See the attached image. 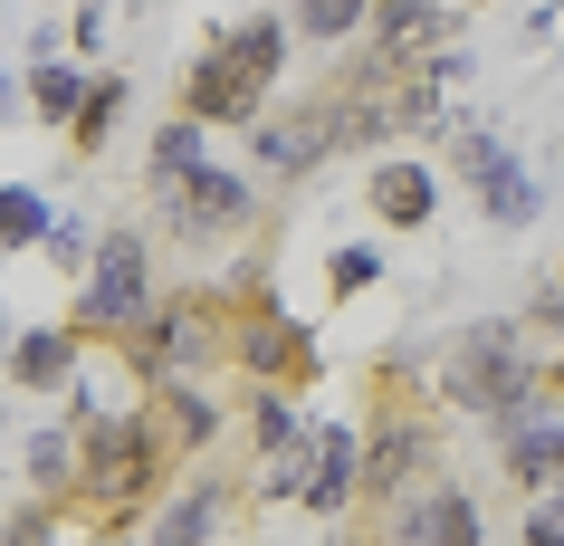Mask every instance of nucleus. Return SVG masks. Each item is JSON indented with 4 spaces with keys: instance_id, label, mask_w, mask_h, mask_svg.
Returning <instances> with one entry per match:
<instances>
[{
    "instance_id": "6ab92c4d",
    "label": "nucleus",
    "mask_w": 564,
    "mask_h": 546,
    "mask_svg": "<svg viewBox=\"0 0 564 546\" xmlns=\"http://www.w3.org/2000/svg\"><path fill=\"white\" fill-rule=\"evenodd\" d=\"M469 192H478V212H488V231H527V221H535V173L517 163V153H498Z\"/></svg>"
},
{
    "instance_id": "c85d7f7f",
    "label": "nucleus",
    "mask_w": 564,
    "mask_h": 546,
    "mask_svg": "<svg viewBox=\"0 0 564 546\" xmlns=\"http://www.w3.org/2000/svg\"><path fill=\"white\" fill-rule=\"evenodd\" d=\"M527 546H564V489H535L527 499V527H517Z\"/></svg>"
},
{
    "instance_id": "1a4fd4ad",
    "label": "nucleus",
    "mask_w": 564,
    "mask_h": 546,
    "mask_svg": "<svg viewBox=\"0 0 564 546\" xmlns=\"http://www.w3.org/2000/svg\"><path fill=\"white\" fill-rule=\"evenodd\" d=\"M364 537H383V546H478V499L459 480H441V470H421Z\"/></svg>"
},
{
    "instance_id": "7c9ffc66",
    "label": "nucleus",
    "mask_w": 564,
    "mask_h": 546,
    "mask_svg": "<svg viewBox=\"0 0 564 546\" xmlns=\"http://www.w3.org/2000/svg\"><path fill=\"white\" fill-rule=\"evenodd\" d=\"M0 355H10V326H0Z\"/></svg>"
},
{
    "instance_id": "412c9836",
    "label": "nucleus",
    "mask_w": 564,
    "mask_h": 546,
    "mask_svg": "<svg viewBox=\"0 0 564 546\" xmlns=\"http://www.w3.org/2000/svg\"><path fill=\"white\" fill-rule=\"evenodd\" d=\"M210 153V125L202 116H173V125H153V153H144V192H163V182H182L192 163Z\"/></svg>"
},
{
    "instance_id": "0eeeda50",
    "label": "nucleus",
    "mask_w": 564,
    "mask_h": 546,
    "mask_svg": "<svg viewBox=\"0 0 564 546\" xmlns=\"http://www.w3.org/2000/svg\"><path fill=\"white\" fill-rule=\"evenodd\" d=\"M144 298H153V240L144 231H96V259L77 278V317L67 326L87 335V345H116L144 317Z\"/></svg>"
},
{
    "instance_id": "bb28decb",
    "label": "nucleus",
    "mask_w": 564,
    "mask_h": 546,
    "mask_svg": "<svg viewBox=\"0 0 564 546\" xmlns=\"http://www.w3.org/2000/svg\"><path fill=\"white\" fill-rule=\"evenodd\" d=\"M373 278H383V249H373V240H345V249L326 259V288H335V298H364Z\"/></svg>"
},
{
    "instance_id": "2f4dec72",
    "label": "nucleus",
    "mask_w": 564,
    "mask_h": 546,
    "mask_svg": "<svg viewBox=\"0 0 564 546\" xmlns=\"http://www.w3.org/2000/svg\"><path fill=\"white\" fill-rule=\"evenodd\" d=\"M48 10H77V0H48Z\"/></svg>"
},
{
    "instance_id": "20e7f679",
    "label": "nucleus",
    "mask_w": 564,
    "mask_h": 546,
    "mask_svg": "<svg viewBox=\"0 0 564 546\" xmlns=\"http://www.w3.org/2000/svg\"><path fill=\"white\" fill-rule=\"evenodd\" d=\"M431 451H441V394H431L402 355L373 364V413H364V499H355V508L383 517L392 499L431 470Z\"/></svg>"
},
{
    "instance_id": "a878e982",
    "label": "nucleus",
    "mask_w": 564,
    "mask_h": 546,
    "mask_svg": "<svg viewBox=\"0 0 564 546\" xmlns=\"http://www.w3.org/2000/svg\"><path fill=\"white\" fill-rule=\"evenodd\" d=\"M441 135H449V173H459V182H478L507 153V135H488V125H441Z\"/></svg>"
},
{
    "instance_id": "72a5a7b5",
    "label": "nucleus",
    "mask_w": 564,
    "mask_h": 546,
    "mask_svg": "<svg viewBox=\"0 0 564 546\" xmlns=\"http://www.w3.org/2000/svg\"><path fill=\"white\" fill-rule=\"evenodd\" d=\"M555 489H564V480H555Z\"/></svg>"
},
{
    "instance_id": "4be33fe9",
    "label": "nucleus",
    "mask_w": 564,
    "mask_h": 546,
    "mask_svg": "<svg viewBox=\"0 0 564 546\" xmlns=\"http://www.w3.org/2000/svg\"><path fill=\"white\" fill-rule=\"evenodd\" d=\"M364 20H373V0H288V30L306 49H345V39H364Z\"/></svg>"
},
{
    "instance_id": "dca6fc26",
    "label": "nucleus",
    "mask_w": 564,
    "mask_h": 546,
    "mask_svg": "<svg viewBox=\"0 0 564 546\" xmlns=\"http://www.w3.org/2000/svg\"><path fill=\"white\" fill-rule=\"evenodd\" d=\"M10 384L20 394H67L77 384V364H87V335L77 326H30V335H10Z\"/></svg>"
},
{
    "instance_id": "9d476101",
    "label": "nucleus",
    "mask_w": 564,
    "mask_h": 546,
    "mask_svg": "<svg viewBox=\"0 0 564 546\" xmlns=\"http://www.w3.org/2000/svg\"><path fill=\"white\" fill-rule=\"evenodd\" d=\"M355 499H364V431L355 422H306L297 508L316 517V527H335V517H355Z\"/></svg>"
},
{
    "instance_id": "5701e85b",
    "label": "nucleus",
    "mask_w": 564,
    "mask_h": 546,
    "mask_svg": "<svg viewBox=\"0 0 564 546\" xmlns=\"http://www.w3.org/2000/svg\"><path fill=\"white\" fill-rule=\"evenodd\" d=\"M48 192L39 182H0V249H39V231H48Z\"/></svg>"
},
{
    "instance_id": "f3484780",
    "label": "nucleus",
    "mask_w": 564,
    "mask_h": 546,
    "mask_svg": "<svg viewBox=\"0 0 564 546\" xmlns=\"http://www.w3.org/2000/svg\"><path fill=\"white\" fill-rule=\"evenodd\" d=\"M96 87V67L77 58V49H58V58H30V116L39 125H58L67 135V116H77V96Z\"/></svg>"
},
{
    "instance_id": "b1692460",
    "label": "nucleus",
    "mask_w": 564,
    "mask_h": 546,
    "mask_svg": "<svg viewBox=\"0 0 564 546\" xmlns=\"http://www.w3.org/2000/svg\"><path fill=\"white\" fill-rule=\"evenodd\" d=\"M67 527H77V508H67V499H20V508L0 517V546H48V537H67Z\"/></svg>"
},
{
    "instance_id": "4468645a",
    "label": "nucleus",
    "mask_w": 564,
    "mask_h": 546,
    "mask_svg": "<svg viewBox=\"0 0 564 546\" xmlns=\"http://www.w3.org/2000/svg\"><path fill=\"white\" fill-rule=\"evenodd\" d=\"M364 202L383 231H431L441 221V173L412 163V153H373V173H364Z\"/></svg>"
},
{
    "instance_id": "aec40b11",
    "label": "nucleus",
    "mask_w": 564,
    "mask_h": 546,
    "mask_svg": "<svg viewBox=\"0 0 564 546\" xmlns=\"http://www.w3.org/2000/svg\"><path fill=\"white\" fill-rule=\"evenodd\" d=\"M20 480H30L39 499H67V489H77V422L30 431V441H20ZM67 508H77V499H67Z\"/></svg>"
},
{
    "instance_id": "2eb2a0df",
    "label": "nucleus",
    "mask_w": 564,
    "mask_h": 546,
    "mask_svg": "<svg viewBox=\"0 0 564 546\" xmlns=\"http://www.w3.org/2000/svg\"><path fill=\"white\" fill-rule=\"evenodd\" d=\"M498 480L527 489V499L564 480V422H545V403H535V413H517V422L498 431Z\"/></svg>"
},
{
    "instance_id": "39448f33",
    "label": "nucleus",
    "mask_w": 564,
    "mask_h": 546,
    "mask_svg": "<svg viewBox=\"0 0 564 546\" xmlns=\"http://www.w3.org/2000/svg\"><path fill=\"white\" fill-rule=\"evenodd\" d=\"M116 364L134 384H153V374H220V364H230L220 288H153L144 317L116 335Z\"/></svg>"
},
{
    "instance_id": "9b49d317",
    "label": "nucleus",
    "mask_w": 564,
    "mask_h": 546,
    "mask_svg": "<svg viewBox=\"0 0 564 546\" xmlns=\"http://www.w3.org/2000/svg\"><path fill=\"white\" fill-rule=\"evenodd\" d=\"M249 153H259L268 182H297V173H316V163H335L326 96H306V106H259V116H249Z\"/></svg>"
},
{
    "instance_id": "ddd939ff",
    "label": "nucleus",
    "mask_w": 564,
    "mask_h": 546,
    "mask_svg": "<svg viewBox=\"0 0 564 546\" xmlns=\"http://www.w3.org/2000/svg\"><path fill=\"white\" fill-rule=\"evenodd\" d=\"M459 20H449V0H373V20H364V58L373 67H421L431 49H449Z\"/></svg>"
},
{
    "instance_id": "473e14b6",
    "label": "nucleus",
    "mask_w": 564,
    "mask_h": 546,
    "mask_svg": "<svg viewBox=\"0 0 564 546\" xmlns=\"http://www.w3.org/2000/svg\"><path fill=\"white\" fill-rule=\"evenodd\" d=\"M555 278H564V259H555Z\"/></svg>"
},
{
    "instance_id": "7ed1b4c3",
    "label": "nucleus",
    "mask_w": 564,
    "mask_h": 546,
    "mask_svg": "<svg viewBox=\"0 0 564 546\" xmlns=\"http://www.w3.org/2000/svg\"><path fill=\"white\" fill-rule=\"evenodd\" d=\"M431 394H441V413H469V422L507 431L517 413H535V403H545V384H535V335L517 326V317L459 326V345H449L441 374H431Z\"/></svg>"
},
{
    "instance_id": "393cba45",
    "label": "nucleus",
    "mask_w": 564,
    "mask_h": 546,
    "mask_svg": "<svg viewBox=\"0 0 564 546\" xmlns=\"http://www.w3.org/2000/svg\"><path fill=\"white\" fill-rule=\"evenodd\" d=\"M39 259H48V269H67V278H87V259H96V231H87L77 212H58L48 231H39Z\"/></svg>"
},
{
    "instance_id": "f03ea898",
    "label": "nucleus",
    "mask_w": 564,
    "mask_h": 546,
    "mask_svg": "<svg viewBox=\"0 0 564 546\" xmlns=\"http://www.w3.org/2000/svg\"><path fill=\"white\" fill-rule=\"evenodd\" d=\"M288 58H297L288 10H249L230 30H210L202 49H192V67H182V116H202L210 135H249V116L278 96Z\"/></svg>"
},
{
    "instance_id": "6e6552de",
    "label": "nucleus",
    "mask_w": 564,
    "mask_h": 546,
    "mask_svg": "<svg viewBox=\"0 0 564 546\" xmlns=\"http://www.w3.org/2000/svg\"><path fill=\"white\" fill-rule=\"evenodd\" d=\"M230 374H249V384H288V394H306L316 374H326V345L288 317L278 298L239 307L230 317Z\"/></svg>"
},
{
    "instance_id": "f257e3e1",
    "label": "nucleus",
    "mask_w": 564,
    "mask_h": 546,
    "mask_svg": "<svg viewBox=\"0 0 564 546\" xmlns=\"http://www.w3.org/2000/svg\"><path fill=\"white\" fill-rule=\"evenodd\" d=\"M192 460L153 431V413L144 403H116V413H87L77 422V517H87L96 537H144V517H153V499L182 480Z\"/></svg>"
},
{
    "instance_id": "a211bd4d",
    "label": "nucleus",
    "mask_w": 564,
    "mask_h": 546,
    "mask_svg": "<svg viewBox=\"0 0 564 546\" xmlns=\"http://www.w3.org/2000/svg\"><path fill=\"white\" fill-rule=\"evenodd\" d=\"M116 116H124V77L96 67V87L77 96V116H67V163H96V153L116 144Z\"/></svg>"
},
{
    "instance_id": "f8f14e48",
    "label": "nucleus",
    "mask_w": 564,
    "mask_h": 546,
    "mask_svg": "<svg viewBox=\"0 0 564 546\" xmlns=\"http://www.w3.org/2000/svg\"><path fill=\"white\" fill-rule=\"evenodd\" d=\"M249 508V489L230 480V470H192V489H163V499H153V527L144 537L153 546H210V537H230V517Z\"/></svg>"
},
{
    "instance_id": "c756f323",
    "label": "nucleus",
    "mask_w": 564,
    "mask_h": 546,
    "mask_svg": "<svg viewBox=\"0 0 564 546\" xmlns=\"http://www.w3.org/2000/svg\"><path fill=\"white\" fill-rule=\"evenodd\" d=\"M20 106H30V87H10V77H0V125L20 116Z\"/></svg>"
},
{
    "instance_id": "423d86ee",
    "label": "nucleus",
    "mask_w": 564,
    "mask_h": 546,
    "mask_svg": "<svg viewBox=\"0 0 564 546\" xmlns=\"http://www.w3.org/2000/svg\"><path fill=\"white\" fill-rule=\"evenodd\" d=\"M153 221H163V240H173V249H239L249 231H259V182L202 153L182 182L153 192Z\"/></svg>"
},
{
    "instance_id": "cd10ccee",
    "label": "nucleus",
    "mask_w": 564,
    "mask_h": 546,
    "mask_svg": "<svg viewBox=\"0 0 564 546\" xmlns=\"http://www.w3.org/2000/svg\"><path fill=\"white\" fill-rule=\"evenodd\" d=\"M517 326H527L535 345H555V335H564V278H545V288H527V307H517Z\"/></svg>"
}]
</instances>
